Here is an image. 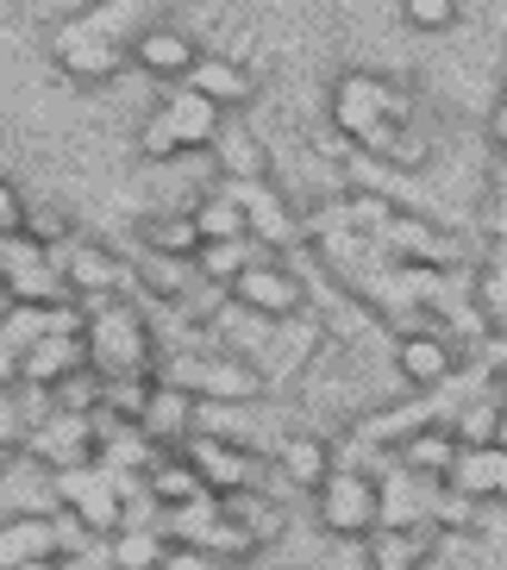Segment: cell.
Here are the masks:
<instances>
[{
    "mask_svg": "<svg viewBox=\"0 0 507 570\" xmlns=\"http://www.w3.org/2000/svg\"><path fill=\"white\" fill-rule=\"evenodd\" d=\"M270 470L282 489H301V495H314V489L326 483L338 470V445L326 433H282L270 452Z\"/></svg>",
    "mask_w": 507,
    "mask_h": 570,
    "instance_id": "cell-11",
    "label": "cell"
},
{
    "mask_svg": "<svg viewBox=\"0 0 507 570\" xmlns=\"http://www.w3.org/2000/svg\"><path fill=\"white\" fill-rule=\"evenodd\" d=\"M57 558H63L57 514H0V570H32Z\"/></svg>",
    "mask_w": 507,
    "mask_h": 570,
    "instance_id": "cell-12",
    "label": "cell"
},
{
    "mask_svg": "<svg viewBox=\"0 0 507 570\" xmlns=\"http://www.w3.org/2000/svg\"><path fill=\"white\" fill-rule=\"evenodd\" d=\"M44 45H51V63L69 82H113L119 69L132 63V38H126V19L113 7H88V13L57 19Z\"/></svg>",
    "mask_w": 507,
    "mask_h": 570,
    "instance_id": "cell-3",
    "label": "cell"
},
{
    "mask_svg": "<svg viewBox=\"0 0 507 570\" xmlns=\"http://www.w3.org/2000/svg\"><path fill=\"white\" fill-rule=\"evenodd\" d=\"M26 233V195H19L13 176H0V238H19Z\"/></svg>",
    "mask_w": 507,
    "mask_h": 570,
    "instance_id": "cell-29",
    "label": "cell"
},
{
    "mask_svg": "<svg viewBox=\"0 0 507 570\" xmlns=\"http://www.w3.org/2000/svg\"><path fill=\"white\" fill-rule=\"evenodd\" d=\"M138 426H145V439H151L157 452H182L188 439H195V395H182V389H169V383H151Z\"/></svg>",
    "mask_w": 507,
    "mask_h": 570,
    "instance_id": "cell-15",
    "label": "cell"
},
{
    "mask_svg": "<svg viewBox=\"0 0 507 570\" xmlns=\"http://www.w3.org/2000/svg\"><path fill=\"white\" fill-rule=\"evenodd\" d=\"M51 264L63 269L69 302H82V307L126 302V288H132V264H126L113 245H101V238H88V233H76L63 252H51Z\"/></svg>",
    "mask_w": 507,
    "mask_h": 570,
    "instance_id": "cell-5",
    "label": "cell"
},
{
    "mask_svg": "<svg viewBox=\"0 0 507 570\" xmlns=\"http://www.w3.org/2000/svg\"><path fill=\"white\" fill-rule=\"evenodd\" d=\"M19 238H32L38 252H63L76 233H69L63 207H26V233H19Z\"/></svg>",
    "mask_w": 507,
    "mask_h": 570,
    "instance_id": "cell-27",
    "label": "cell"
},
{
    "mask_svg": "<svg viewBox=\"0 0 507 570\" xmlns=\"http://www.w3.org/2000/svg\"><path fill=\"white\" fill-rule=\"evenodd\" d=\"M82 370H88V345H82V338L51 333V338H38L32 352L19 357V389H63L69 376H82Z\"/></svg>",
    "mask_w": 507,
    "mask_h": 570,
    "instance_id": "cell-16",
    "label": "cell"
},
{
    "mask_svg": "<svg viewBox=\"0 0 507 570\" xmlns=\"http://www.w3.org/2000/svg\"><path fill=\"white\" fill-rule=\"evenodd\" d=\"M314 520H320V533L345 539V546L376 539L382 533V483H376V470L338 464L332 476L314 489Z\"/></svg>",
    "mask_w": 507,
    "mask_h": 570,
    "instance_id": "cell-4",
    "label": "cell"
},
{
    "mask_svg": "<svg viewBox=\"0 0 507 570\" xmlns=\"http://www.w3.org/2000/svg\"><path fill=\"white\" fill-rule=\"evenodd\" d=\"M501 414H507V402H501V389H483V395H470V402L451 414V433H457V445L464 452H476V445H495L501 439Z\"/></svg>",
    "mask_w": 507,
    "mask_h": 570,
    "instance_id": "cell-22",
    "label": "cell"
},
{
    "mask_svg": "<svg viewBox=\"0 0 507 570\" xmlns=\"http://www.w3.org/2000/svg\"><path fill=\"white\" fill-rule=\"evenodd\" d=\"M226 302L245 307V314H257V320H270V326H288V320L307 314L314 295H307L301 269L288 264V257H257V264L226 288Z\"/></svg>",
    "mask_w": 507,
    "mask_h": 570,
    "instance_id": "cell-7",
    "label": "cell"
},
{
    "mask_svg": "<svg viewBox=\"0 0 507 570\" xmlns=\"http://www.w3.org/2000/svg\"><path fill=\"white\" fill-rule=\"evenodd\" d=\"M395 370H401L407 395H439L464 370V357H457L451 333H407V338H395Z\"/></svg>",
    "mask_w": 507,
    "mask_h": 570,
    "instance_id": "cell-9",
    "label": "cell"
},
{
    "mask_svg": "<svg viewBox=\"0 0 507 570\" xmlns=\"http://www.w3.org/2000/svg\"><path fill=\"white\" fill-rule=\"evenodd\" d=\"M188 219H195V233H201V245H238V238H251L245 233V214H238V202L220 188V176L188 202Z\"/></svg>",
    "mask_w": 507,
    "mask_h": 570,
    "instance_id": "cell-20",
    "label": "cell"
},
{
    "mask_svg": "<svg viewBox=\"0 0 507 570\" xmlns=\"http://www.w3.org/2000/svg\"><path fill=\"white\" fill-rule=\"evenodd\" d=\"M107 558H113V570H163L169 539H163V527H119L107 539Z\"/></svg>",
    "mask_w": 507,
    "mask_h": 570,
    "instance_id": "cell-24",
    "label": "cell"
},
{
    "mask_svg": "<svg viewBox=\"0 0 507 570\" xmlns=\"http://www.w3.org/2000/svg\"><path fill=\"white\" fill-rule=\"evenodd\" d=\"M138 157H145V164H176V157H182V138H176V126L163 119V107H151V114L138 119Z\"/></svg>",
    "mask_w": 507,
    "mask_h": 570,
    "instance_id": "cell-26",
    "label": "cell"
},
{
    "mask_svg": "<svg viewBox=\"0 0 507 570\" xmlns=\"http://www.w3.org/2000/svg\"><path fill=\"white\" fill-rule=\"evenodd\" d=\"M51 495H57V514L82 520L95 539H113L119 527H126V495H132V489H119L101 464H82V470H57Z\"/></svg>",
    "mask_w": 507,
    "mask_h": 570,
    "instance_id": "cell-6",
    "label": "cell"
},
{
    "mask_svg": "<svg viewBox=\"0 0 507 570\" xmlns=\"http://www.w3.org/2000/svg\"><path fill=\"white\" fill-rule=\"evenodd\" d=\"M501 101H507V69H501Z\"/></svg>",
    "mask_w": 507,
    "mask_h": 570,
    "instance_id": "cell-33",
    "label": "cell"
},
{
    "mask_svg": "<svg viewBox=\"0 0 507 570\" xmlns=\"http://www.w3.org/2000/svg\"><path fill=\"white\" fill-rule=\"evenodd\" d=\"M445 489L451 495H464V502H507V452L501 445H476V452H457V470L445 476Z\"/></svg>",
    "mask_w": 507,
    "mask_h": 570,
    "instance_id": "cell-17",
    "label": "cell"
},
{
    "mask_svg": "<svg viewBox=\"0 0 507 570\" xmlns=\"http://www.w3.org/2000/svg\"><path fill=\"white\" fill-rule=\"evenodd\" d=\"M88 370L101 383H151L157 376V326L138 302H107V307H88Z\"/></svg>",
    "mask_w": 507,
    "mask_h": 570,
    "instance_id": "cell-2",
    "label": "cell"
},
{
    "mask_svg": "<svg viewBox=\"0 0 507 570\" xmlns=\"http://www.w3.org/2000/svg\"><path fill=\"white\" fill-rule=\"evenodd\" d=\"M0 389H19V352L0 338Z\"/></svg>",
    "mask_w": 507,
    "mask_h": 570,
    "instance_id": "cell-32",
    "label": "cell"
},
{
    "mask_svg": "<svg viewBox=\"0 0 507 570\" xmlns=\"http://www.w3.org/2000/svg\"><path fill=\"white\" fill-rule=\"evenodd\" d=\"M182 88H195L201 101H213L220 114H232V107H251L257 101V76L238 57H220V51H201V63L188 69V82Z\"/></svg>",
    "mask_w": 507,
    "mask_h": 570,
    "instance_id": "cell-14",
    "label": "cell"
},
{
    "mask_svg": "<svg viewBox=\"0 0 507 570\" xmlns=\"http://www.w3.org/2000/svg\"><path fill=\"white\" fill-rule=\"evenodd\" d=\"M32 570H63V564H32Z\"/></svg>",
    "mask_w": 507,
    "mask_h": 570,
    "instance_id": "cell-34",
    "label": "cell"
},
{
    "mask_svg": "<svg viewBox=\"0 0 507 570\" xmlns=\"http://www.w3.org/2000/svg\"><path fill=\"white\" fill-rule=\"evenodd\" d=\"M195 63H201V45H195L182 26H169V19H151V26L132 38V69H145V76L163 82V88L188 82V69Z\"/></svg>",
    "mask_w": 507,
    "mask_h": 570,
    "instance_id": "cell-10",
    "label": "cell"
},
{
    "mask_svg": "<svg viewBox=\"0 0 507 570\" xmlns=\"http://www.w3.org/2000/svg\"><path fill=\"white\" fill-rule=\"evenodd\" d=\"M213 164H220V183H270V145L251 132V126H238L226 119L220 138H213Z\"/></svg>",
    "mask_w": 507,
    "mask_h": 570,
    "instance_id": "cell-18",
    "label": "cell"
},
{
    "mask_svg": "<svg viewBox=\"0 0 507 570\" xmlns=\"http://www.w3.org/2000/svg\"><path fill=\"white\" fill-rule=\"evenodd\" d=\"M257 257H264V252H257L251 238H238V245H201V252H195V276H201L207 288H220V295H226V288H232L238 276L257 264Z\"/></svg>",
    "mask_w": 507,
    "mask_h": 570,
    "instance_id": "cell-25",
    "label": "cell"
},
{
    "mask_svg": "<svg viewBox=\"0 0 507 570\" xmlns=\"http://www.w3.org/2000/svg\"><path fill=\"white\" fill-rule=\"evenodd\" d=\"M145 495H151L157 508H188V502H207V483L188 470L182 452H163L151 464V476H145Z\"/></svg>",
    "mask_w": 507,
    "mask_h": 570,
    "instance_id": "cell-21",
    "label": "cell"
},
{
    "mask_svg": "<svg viewBox=\"0 0 507 570\" xmlns=\"http://www.w3.org/2000/svg\"><path fill=\"white\" fill-rule=\"evenodd\" d=\"M457 452H464V445H457L451 426H420V433L395 452V464H401L407 476H420V483H439L445 489V476L457 470Z\"/></svg>",
    "mask_w": 507,
    "mask_h": 570,
    "instance_id": "cell-19",
    "label": "cell"
},
{
    "mask_svg": "<svg viewBox=\"0 0 507 570\" xmlns=\"http://www.w3.org/2000/svg\"><path fill=\"white\" fill-rule=\"evenodd\" d=\"M19 452L32 458L38 470H82L95 464V452H101V426H95V414H44L38 426H26V445Z\"/></svg>",
    "mask_w": 507,
    "mask_h": 570,
    "instance_id": "cell-8",
    "label": "cell"
},
{
    "mask_svg": "<svg viewBox=\"0 0 507 570\" xmlns=\"http://www.w3.org/2000/svg\"><path fill=\"white\" fill-rule=\"evenodd\" d=\"M138 233H145V252L151 257H182V264H195V252H201V233H195L188 207H176V214H151Z\"/></svg>",
    "mask_w": 507,
    "mask_h": 570,
    "instance_id": "cell-23",
    "label": "cell"
},
{
    "mask_svg": "<svg viewBox=\"0 0 507 570\" xmlns=\"http://www.w3.org/2000/svg\"><path fill=\"white\" fill-rule=\"evenodd\" d=\"M163 570H232V564H220V558H207V552H195V546H169Z\"/></svg>",
    "mask_w": 507,
    "mask_h": 570,
    "instance_id": "cell-30",
    "label": "cell"
},
{
    "mask_svg": "<svg viewBox=\"0 0 507 570\" xmlns=\"http://www.w3.org/2000/svg\"><path fill=\"white\" fill-rule=\"evenodd\" d=\"M489 145L507 157V101H495V107H489Z\"/></svg>",
    "mask_w": 507,
    "mask_h": 570,
    "instance_id": "cell-31",
    "label": "cell"
},
{
    "mask_svg": "<svg viewBox=\"0 0 507 570\" xmlns=\"http://www.w3.org/2000/svg\"><path fill=\"white\" fill-rule=\"evenodd\" d=\"M326 126H332L351 151H376L389 132L414 126V88L401 76H382V69H345L332 82V101H326Z\"/></svg>",
    "mask_w": 507,
    "mask_h": 570,
    "instance_id": "cell-1",
    "label": "cell"
},
{
    "mask_svg": "<svg viewBox=\"0 0 507 570\" xmlns=\"http://www.w3.org/2000/svg\"><path fill=\"white\" fill-rule=\"evenodd\" d=\"M163 119L169 126H176V138H182V157H207L213 151V138H220V126H226V114L213 101H201V95H195V88H163Z\"/></svg>",
    "mask_w": 507,
    "mask_h": 570,
    "instance_id": "cell-13",
    "label": "cell"
},
{
    "mask_svg": "<svg viewBox=\"0 0 507 570\" xmlns=\"http://www.w3.org/2000/svg\"><path fill=\"white\" fill-rule=\"evenodd\" d=\"M232 570H245V564H232Z\"/></svg>",
    "mask_w": 507,
    "mask_h": 570,
    "instance_id": "cell-35",
    "label": "cell"
},
{
    "mask_svg": "<svg viewBox=\"0 0 507 570\" xmlns=\"http://www.w3.org/2000/svg\"><path fill=\"white\" fill-rule=\"evenodd\" d=\"M395 13H401L414 32H451L457 19H464V7H457V0H401Z\"/></svg>",
    "mask_w": 507,
    "mask_h": 570,
    "instance_id": "cell-28",
    "label": "cell"
}]
</instances>
